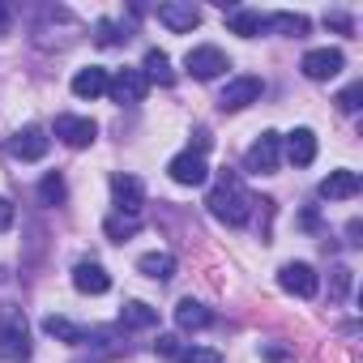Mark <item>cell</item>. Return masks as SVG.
I'll return each mask as SVG.
<instances>
[{
    "label": "cell",
    "instance_id": "obj_14",
    "mask_svg": "<svg viewBox=\"0 0 363 363\" xmlns=\"http://www.w3.org/2000/svg\"><path fill=\"white\" fill-rule=\"evenodd\" d=\"M73 286L82 295H107L111 291V274L99 265V261H77L73 265Z\"/></svg>",
    "mask_w": 363,
    "mask_h": 363
},
{
    "label": "cell",
    "instance_id": "obj_34",
    "mask_svg": "<svg viewBox=\"0 0 363 363\" xmlns=\"http://www.w3.org/2000/svg\"><path fill=\"white\" fill-rule=\"evenodd\" d=\"M9 22H13V9L5 5V0H0V35H5V30H9Z\"/></svg>",
    "mask_w": 363,
    "mask_h": 363
},
{
    "label": "cell",
    "instance_id": "obj_29",
    "mask_svg": "<svg viewBox=\"0 0 363 363\" xmlns=\"http://www.w3.org/2000/svg\"><path fill=\"white\" fill-rule=\"evenodd\" d=\"M359 99H363V82H354L337 94V111H359Z\"/></svg>",
    "mask_w": 363,
    "mask_h": 363
},
{
    "label": "cell",
    "instance_id": "obj_10",
    "mask_svg": "<svg viewBox=\"0 0 363 363\" xmlns=\"http://www.w3.org/2000/svg\"><path fill=\"white\" fill-rule=\"evenodd\" d=\"M167 175L175 179V184H189V189L206 184V175H210V167H206V154H197V150L175 154V158L167 162Z\"/></svg>",
    "mask_w": 363,
    "mask_h": 363
},
{
    "label": "cell",
    "instance_id": "obj_15",
    "mask_svg": "<svg viewBox=\"0 0 363 363\" xmlns=\"http://www.w3.org/2000/svg\"><path fill=\"white\" fill-rule=\"evenodd\" d=\"M363 189V179H359V171H329L325 179H320V197L325 201H350L354 193Z\"/></svg>",
    "mask_w": 363,
    "mask_h": 363
},
{
    "label": "cell",
    "instance_id": "obj_17",
    "mask_svg": "<svg viewBox=\"0 0 363 363\" xmlns=\"http://www.w3.org/2000/svg\"><path fill=\"white\" fill-rule=\"evenodd\" d=\"M210 320H214V312H210L206 303H197L193 295L175 303V325H179V329H206Z\"/></svg>",
    "mask_w": 363,
    "mask_h": 363
},
{
    "label": "cell",
    "instance_id": "obj_21",
    "mask_svg": "<svg viewBox=\"0 0 363 363\" xmlns=\"http://www.w3.org/2000/svg\"><path fill=\"white\" fill-rule=\"evenodd\" d=\"M141 73H145V82H158V86H175L171 60H167V52H158V48H150V52H145V65H141Z\"/></svg>",
    "mask_w": 363,
    "mask_h": 363
},
{
    "label": "cell",
    "instance_id": "obj_20",
    "mask_svg": "<svg viewBox=\"0 0 363 363\" xmlns=\"http://www.w3.org/2000/svg\"><path fill=\"white\" fill-rule=\"evenodd\" d=\"M43 333L56 337V342H69V346H82L86 342V329L73 325L69 316H43Z\"/></svg>",
    "mask_w": 363,
    "mask_h": 363
},
{
    "label": "cell",
    "instance_id": "obj_24",
    "mask_svg": "<svg viewBox=\"0 0 363 363\" xmlns=\"http://www.w3.org/2000/svg\"><path fill=\"white\" fill-rule=\"evenodd\" d=\"M103 231H107V240L124 244V240H133V235L141 231V218H137V214H111V218L103 223Z\"/></svg>",
    "mask_w": 363,
    "mask_h": 363
},
{
    "label": "cell",
    "instance_id": "obj_30",
    "mask_svg": "<svg viewBox=\"0 0 363 363\" xmlns=\"http://www.w3.org/2000/svg\"><path fill=\"white\" fill-rule=\"evenodd\" d=\"M179 363H223V354L218 350H206V346H193V350L179 354Z\"/></svg>",
    "mask_w": 363,
    "mask_h": 363
},
{
    "label": "cell",
    "instance_id": "obj_1",
    "mask_svg": "<svg viewBox=\"0 0 363 363\" xmlns=\"http://www.w3.org/2000/svg\"><path fill=\"white\" fill-rule=\"evenodd\" d=\"M206 206H210V214H214V218H223V223H231V227H244V223L252 218L257 197L244 189V179H240V175H227V171H223V179L210 189Z\"/></svg>",
    "mask_w": 363,
    "mask_h": 363
},
{
    "label": "cell",
    "instance_id": "obj_31",
    "mask_svg": "<svg viewBox=\"0 0 363 363\" xmlns=\"http://www.w3.org/2000/svg\"><path fill=\"white\" fill-rule=\"evenodd\" d=\"M261 359H269V363H295V354L282 350V346H261Z\"/></svg>",
    "mask_w": 363,
    "mask_h": 363
},
{
    "label": "cell",
    "instance_id": "obj_13",
    "mask_svg": "<svg viewBox=\"0 0 363 363\" xmlns=\"http://www.w3.org/2000/svg\"><path fill=\"white\" fill-rule=\"evenodd\" d=\"M111 197H116V214H137L141 201H145V189L137 175H111Z\"/></svg>",
    "mask_w": 363,
    "mask_h": 363
},
{
    "label": "cell",
    "instance_id": "obj_2",
    "mask_svg": "<svg viewBox=\"0 0 363 363\" xmlns=\"http://www.w3.org/2000/svg\"><path fill=\"white\" fill-rule=\"evenodd\" d=\"M0 359L9 363L30 359V325L18 303H0Z\"/></svg>",
    "mask_w": 363,
    "mask_h": 363
},
{
    "label": "cell",
    "instance_id": "obj_19",
    "mask_svg": "<svg viewBox=\"0 0 363 363\" xmlns=\"http://www.w3.org/2000/svg\"><path fill=\"white\" fill-rule=\"evenodd\" d=\"M227 26H231V35H240V39H257V35L265 30V18H261L257 9H231V13H227Z\"/></svg>",
    "mask_w": 363,
    "mask_h": 363
},
{
    "label": "cell",
    "instance_id": "obj_18",
    "mask_svg": "<svg viewBox=\"0 0 363 363\" xmlns=\"http://www.w3.org/2000/svg\"><path fill=\"white\" fill-rule=\"evenodd\" d=\"M73 94H77V99H99V94H107V69H99V65L77 69V77H73Z\"/></svg>",
    "mask_w": 363,
    "mask_h": 363
},
{
    "label": "cell",
    "instance_id": "obj_11",
    "mask_svg": "<svg viewBox=\"0 0 363 363\" xmlns=\"http://www.w3.org/2000/svg\"><path fill=\"white\" fill-rule=\"evenodd\" d=\"M158 22L175 35H184L193 26H201V9L193 5V0H167V5H158Z\"/></svg>",
    "mask_w": 363,
    "mask_h": 363
},
{
    "label": "cell",
    "instance_id": "obj_5",
    "mask_svg": "<svg viewBox=\"0 0 363 363\" xmlns=\"http://www.w3.org/2000/svg\"><path fill=\"white\" fill-rule=\"evenodd\" d=\"M278 162H282V137L278 133H261L252 145H248V154H244V167L252 171V175H269V171H278Z\"/></svg>",
    "mask_w": 363,
    "mask_h": 363
},
{
    "label": "cell",
    "instance_id": "obj_3",
    "mask_svg": "<svg viewBox=\"0 0 363 363\" xmlns=\"http://www.w3.org/2000/svg\"><path fill=\"white\" fill-rule=\"evenodd\" d=\"M184 69H189L197 82H214L218 73H227V69H231V60H227V52H223V48H214V43H201V48H189V56H184Z\"/></svg>",
    "mask_w": 363,
    "mask_h": 363
},
{
    "label": "cell",
    "instance_id": "obj_32",
    "mask_svg": "<svg viewBox=\"0 0 363 363\" xmlns=\"http://www.w3.org/2000/svg\"><path fill=\"white\" fill-rule=\"evenodd\" d=\"M162 359H179V354H184V350H179V342L175 337H158V346H154Z\"/></svg>",
    "mask_w": 363,
    "mask_h": 363
},
{
    "label": "cell",
    "instance_id": "obj_6",
    "mask_svg": "<svg viewBox=\"0 0 363 363\" xmlns=\"http://www.w3.org/2000/svg\"><path fill=\"white\" fill-rule=\"evenodd\" d=\"M299 69H303V77H312V82H329V77H337V73L346 69V56H342L337 48H312V52H303Z\"/></svg>",
    "mask_w": 363,
    "mask_h": 363
},
{
    "label": "cell",
    "instance_id": "obj_23",
    "mask_svg": "<svg viewBox=\"0 0 363 363\" xmlns=\"http://www.w3.org/2000/svg\"><path fill=\"white\" fill-rule=\"evenodd\" d=\"M137 269H141L145 278H154V282H167V278L175 274V257H171V252H145V257L137 261Z\"/></svg>",
    "mask_w": 363,
    "mask_h": 363
},
{
    "label": "cell",
    "instance_id": "obj_28",
    "mask_svg": "<svg viewBox=\"0 0 363 363\" xmlns=\"http://www.w3.org/2000/svg\"><path fill=\"white\" fill-rule=\"evenodd\" d=\"M346 291H350V269H346V265H333V269H329V295L342 299Z\"/></svg>",
    "mask_w": 363,
    "mask_h": 363
},
{
    "label": "cell",
    "instance_id": "obj_7",
    "mask_svg": "<svg viewBox=\"0 0 363 363\" xmlns=\"http://www.w3.org/2000/svg\"><path fill=\"white\" fill-rule=\"evenodd\" d=\"M107 94L116 99V103H145V94H150V82H145V73L141 69H120L116 77H107Z\"/></svg>",
    "mask_w": 363,
    "mask_h": 363
},
{
    "label": "cell",
    "instance_id": "obj_33",
    "mask_svg": "<svg viewBox=\"0 0 363 363\" xmlns=\"http://www.w3.org/2000/svg\"><path fill=\"white\" fill-rule=\"evenodd\" d=\"M9 227H13V201L0 197V231H9Z\"/></svg>",
    "mask_w": 363,
    "mask_h": 363
},
{
    "label": "cell",
    "instance_id": "obj_22",
    "mask_svg": "<svg viewBox=\"0 0 363 363\" xmlns=\"http://www.w3.org/2000/svg\"><path fill=\"white\" fill-rule=\"evenodd\" d=\"M120 325H128V329H154L158 325V312L150 303H141V299H128L120 308Z\"/></svg>",
    "mask_w": 363,
    "mask_h": 363
},
{
    "label": "cell",
    "instance_id": "obj_9",
    "mask_svg": "<svg viewBox=\"0 0 363 363\" xmlns=\"http://www.w3.org/2000/svg\"><path fill=\"white\" fill-rule=\"evenodd\" d=\"M278 282H282V291H291V295H299V299H312V295L320 291V278H316V269H312L308 261H286V265L278 269Z\"/></svg>",
    "mask_w": 363,
    "mask_h": 363
},
{
    "label": "cell",
    "instance_id": "obj_16",
    "mask_svg": "<svg viewBox=\"0 0 363 363\" xmlns=\"http://www.w3.org/2000/svg\"><path fill=\"white\" fill-rule=\"evenodd\" d=\"M286 158L295 167H312V158H316V133L312 128H295L286 137Z\"/></svg>",
    "mask_w": 363,
    "mask_h": 363
},
{
    "label": "cell",
    "instance_id": "obj_8",
    "mask_svg": "<svg viewBox=\"0 0 363 363\" xmlns=\"http://www.w3.org/2000/svg\"><path fill=\"white\" fill-rule=\"evenodd\" d=\"M48 145H52V137H48V128H39V124H26V128H18V133L9 137V154L22 158V162H39V158L48 154Z\"/></svg>",
    "mask_w": 363,
    "mask_h": 363
},
{
    "label": "cell",
    "instance_id": "obj_35",
    "mask_svg": "<svg viewBox=\"0 0 363 363\" xmlns=\"http://www.w3.org/2000/svg\"><path fill=\"white\" fill-rule=\"evenodd\" d=\"M325 22H329V26H337V30H350V18H346V13H329Z\"/></svg>",
    "mask_w": 363,
    "mask_h": 363
},
{
    "label": "cell",
    "instance_id": "obj_26",
    "mask_svg": "<svg viewBox=\"0 0 363 363\" xmlns=\"http://www.w3.org/2000/svg\"><path fill=\"white\" fill-rule=\"evenodd\" d=\"M39 197H43V206H60L65 197H69V189H65V175H43V184H39Z\"/></svg>",
    "mask_w": 363,
    "mask_h": 363
},
{
    "label": "cell",
    "instance_id": "obj_4",
    "mask_svg": "<svg viewBox=\"0 0 363 363\" xmlns=\"http://www.w3.org/2000/svg\"><path fill=\"white\" fill-rule=\"evenodd\" d=\"M261 94H265V82L252 77V73H244V77H231V82L223 86L218 107H223V111H244V107L261 103Z\"/></svg>",
    "mask_w": 363,
    "mask_h": 363
},
{
    "label": "cell",
    "instance_id": "obj_25",
    "mask_svg": "<svg viewBox=\"0 0 363 363\" xmlns=\"http://www.w3.org/2000/svg\"><path fill=\"white\" fill-rule=\"evenodd\" d=\"M265 30H274V35H308V18L303 13H269Z\"/></svg>",
    "mask_w": 363,
    "mask_h": 363
},
{
    "label": "cell",
    "instance_id": "obj_27",
    "mask_svg": "<svg viewBox=\"0 0 363 363\" xmlns=\"http://www.w3.org/2000/svg\"><path fill=\"white\" fill-rule=\"evenodd\" d=\"M120 39H124V35L116 30V22H107V18H103V22H94V43H99V48H116Z\"/></svg>",
    "mask_w": 363,
    "mask_h": 363
},
{
    "label": "cell",
    "instance_id": "obj_12",
    "mask_svg": "<svg viewBox=\"0 0 363 363\" xmlns=\"http://www.w3.org/2000/svg\"><path fill=\"white\" fill-rule=\"evenodd\" d=\"M52 133L65 141V145H73V150H82V145H90L94 141V133H99V124L94 120H86V116H56V124H52Z\"/></svg>",
    "mask_w": 363,
    "mask_h": 363
}]
</instances>
